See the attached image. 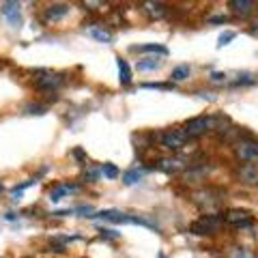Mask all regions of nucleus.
<instances>
[{"instance_id":"f257e3e1","label":"nucleus","mask_w":258,"mask_h":258,"mask_svg":"<svg viewBox=\"0 0 258 258\" xmlns=\"http://www.w3.org/2000/svg\"><path fill=\"white\" fill-rule=\"evenodd\" d=\"M183 129H185V134H187L189 138H200V136H205L209 132H213V129H217V116H196V118H189Z\"/></svg>"},{"instance_id":"f03ea898","label":"nucleus","mask_w":258,"mask_h":258,"mask_svg":"<svg viewBox=\"0 0 258 258\" xmlns=\"http://www.w3.org/2000/svg\"><path fill=\"white\" fill-rule=\"evenodd\" d=\"M159 144L168 151H181L183 147H187L189 142V136L185 134V129H166L157 136Z\"/></svg>"},{"instance_id":"7ed1b4c3","label":"nucleus","mask_w":258,"mask_h":258,"mask_svg":"<svg viewBox=\"0 0 258 258\" xmlns=\"http://www.w3.org/2000/svg\"><path fill=\"white\" fill-rule=\"evenodd\" d=\"M222 224H224V215H217V213L203 215L200 220H196L189 226V230L194 235H215V232L222 228Z\"/></svg>"},{"instance_id":"20e7f679","label":"nucleus","mask_w":258,"mask_h":258,"mask_svg":"<svg viewBox=\"0 0 258 258\" xmlns=\"http://www.w3.org/2000/svg\"><path fill=\"white\" fill-rule=\"evenodd\" d=\"M235 157L243 164H258V142L256 140H239L235 144Z\"/></svg>"},{"instance_id":"39448f33","label":"nucleus","mask_w":258,"mask_h":258,"mask_svg":"<svg viewBox=\"0 0 258 258\" xmlns=\"http://www.w3.org/2000/svg\"><path fill=\"white\" fill-rule=\"evenodd\" d=\"M62 76L60 74H54V71H37V78H35V86L41 88V91H56V88L62 86Z\"/></svg>"},{"instance_id":"423d86ee","label":"nucleus","mask_w":258,"mask_h":258,"mask_svg":"<svg viewBox=\"0 0 258 258\" xmlns=\"http://www.w3.org/2000/svg\"><path fill=\"white\" fill-rule=\"evenodd\" d=\"M237 179H239V183H245V185H258V166L256 164H241L237 168Z\"/></svg>"},{"instance_id":"0eeeda50","label":"nucleus","mask_w":258,"mask_h":258,"mask_svg":"<svg viewBox=\"0 0 258 258\" xmlns=\"http://www.w3.org/2000/svg\"><path fill=\"white\" fill-rule=\"evenodd\" d=\"M155 168L161 172H166V174H176V172L185 170V161L179 159V157H164V159L157 161Z\"/></svg>"},{"instance_id":"6e6552de","label":"nucleus","mask_w":258,"mask_h":258,"mask_svg":"<svg viewBox=\"0 0 258 258\" xmlns=\"http://www.w3.org/2000/svg\"><path fill=\"white\" fill-rule=\"evenodd\" d=\"M224 222L230 226H249L252 224V215L247 211H241V209H230V211H226Z\"/></svg>"},{"instance_id":"1a4fd4ad","label":"nucleus","mask_w":258,"mask_h":258,"mask_svg":"<svg viewBox=\"0 0 258 258\" xmlns=\"http://www.w3.org/2000/svg\"><path fill=\"white\" fill-rule=\"evenodd\" d=\"M0 13L5 15L9 24L13 28H18L22 24V18H20V3H3L0 5Z\"/></svg>"},{"instance_id":"9d476101","label":"nucleus","mask_w":258,"mask_h":258,"mask_svg":"<svg viewBox=\"0 0 258 258\" xmlns=\"http://www.w3.org/2000/svg\"><path fill=\"white\" fill-rule=\"evenodd\" d=\"M69 11H71L69 5H62V3L50 5V7H47V9L43 11V20H45V22H58V20H62Z\"/></svg>"},{"instance_id":"9b49d317","label":"nucleus","mask_w":258,"mask_h":258,"mask_svg":"<svg viewBox=\"0 0 258 258\" xmlns=\"http://www.w3.org/2000/svg\"><path fill=\"white\" fill-rule=\"evenodd\" d=\"M142 9H144V13H147L151 20H161V18H166V13H168L164 3H153V0H149V3H142Z\"/></svg>"},{"instance_id":"f8f14e48","label":"nucleus","mask_w":258,"mask_h":258,"mask_svg":"<svg viewBox=\"0 0 258 258\" xmlns=\"http://www.w3.org/2000/svg\"><path fill=\"white\" fill-rule=\"evenodd\" d=\"M230 9L237 15H241V18H247V15L254 13L256 3L254 0H230Z\"/></svg>"},{"instance_id":"ddd939ff","label":"nucleus","mask_w":258,"mask_h":258,"mask_svg":"<svg viewBox=\"0 0 258 258\" xmlns=\"http://www.w3.org/2000/svg\"><path fill=\"white\" fill-rule=\"evenodd\" d=\"M116 67H118V82L123 86H129L132 84V69H129V62L125 58H116Z\"/></svg>"},{"instance_id":"4468645a","label":"nucleus","mask_w":258,"mask_h":258,"mask_svg":"<svg viewBox=\"0 0 258 258\" xmlns=\"http://www.w3.org/2000/svg\"><path fill=\"white\" fill-rule=\"evenodd\" d=\"M78 185H69V183H62V185H56L54 189H50V200L52 203H58L62 200V196H67L69 191H76Z\"/></svg>"},{"instance_id":"2eb2a0df","label":"nucleus","mask_w":258,"mask_h":258,"mask_svg":"<svg viewBox=\"0 0 258 258\" xmlns=\"http://www.w3.org/2000/svg\"><path fill=\"white\" fill-rule=\"evenodd\" d=\"M134 52H151V54H161V56H168V47L161 45V43H144V45H136L132 47Z\"/></svg>"},{"instance_id":"dca6fc26","label":"nucleus","mask_w":258,"mask_h":258,"mask_svg":"<svg viewBox=\"0 0 258 258\" xmlns=\"http://www.w3.org/2000/svg\"><path fill=\"white\" fill-rule=\"evenodd\" d=\"M191 74V69H189V64H179V67H174L172 69V74H170V80L172 82H183V80H187Z\"/></svg>"},{"instance_id":"f3484780","label":"nucleus","mask_w":258,"mask_h":258,"mask_svg":"<svg viewBox=\"0 0 258 258\" xmlns=\"http://www.w3.org/2000/svg\"><path fill=\"white\" fill-rule=\"evenodd\" d=\"M205 174H207V168H191V170L183 174V179L185 183H198V181H203Z\"/></svg>"},{"instance_id":"a211bd4d","label":"nucleus","mask_w":258,"mask_h":258,"mask_svg":"<svg viewBox=\"0 0 258 258\" xmlns=\"http://www.w3.org/2000/svg\"><path fill=\"white\" fill-rule=\"evenodd\" d=\"M88 35H91L93 39H97V41L112 43V32L106 30V28H91V30H88Z\"/></svg>"},{"instance_id":"6ab92c4d","label":"nucleus","mask_w":258,"mask_h":258,"mask_svg":"<svg viewBox=\"0 0 258 258\" xmlns=\"http://www.w3.org/2000/svg\"><path fill=\"white\" fill-rule=\"evenodd\" d=\"M144 176V170H138V168H132V170H127L123 174V183L125 185H134V183H138L140 179Z\"/></svg>"},{"instance_id":"aec40b11","label":"nucleus","mask_w":258,"mask_h":258,"mask_svg":"<svg viewBox=\"0 0 258 258\" xmlns=\"http://www.w3.org/2000/svg\"><path fill=\"white\" fill-rule=\"evenodd\" d=\"M161 67V60L159 58H144L138 62V71H155Z\"/></svg>"},{"instance_id":"412c9836","label":"nucleus","mask_w":258,"mask_h":258,"mask_svg":"<svg viewBox=\"0 0 258 258\" xmlns=\"http://www.w3.org/2000/svg\"><path fill=\"white\" fill-rule=\"evenodd\" d=\"M35 183H37V179H28V181H24V183H20V185H15V187L11 189V196H13V200H20L22 191H24V189H28L30 185H35Z\"/></svg>"},{"instance_id":"4be33fe9","label":"nucleus","mask_w":258,"mask_h":258,"mask_svg":"<svg viewBox=\"0 0 258 258\" xmlns=\"http://www.w3.org/2000/svg\"><path fill=\"white\" fill-rule=\"evenodd\" d=\"M258 82V78L254 74H247V71H243V74H239V78L235 80V84L241 86V84H256Z\"/></svg>"},{"instance_id":"5701e85b","label":"nucleus","mask_w":258,"mask_h":258,"mask_svg":"<svg viewBox=\"0 0 258 258\" xmlns=\"http://www.w3.org/2000/svg\"><path fill=\"white\" fill-rule=\"evenodd\" d=\"M101 174L106 176V179H116V176H118V168L114 164H103L101 166Z\"/></svg>"},{"instance_id":"b1692460","label":"nucleus","mask_w":258,"mask_h":258,"mask_svg":"<svg viewBox=\"0 0 258 258\" xmlns=\"http://www.w3.org/2000/svg\"><path fill=\"white\" fill-rule=\"evenodd\" d=\"M99 174H101V168H93V166L86 164V172H84L86 181H97V179H99Z\"/></svg>"},{"instance_id":"393cba45","label":"nucleus","mask_w":258,"mask_h":258,"mask_svg":"<svg viewBox=\"0 0 258 258\" xmlns=\"http://www.w3.org/2000/svg\"><path fill=\"white\" fill-rule=\"evenodd\" d=\"M237 35H235V32H222V35H220V39H217V47H224V45H228L230 41H232V39H235Z\"/></svg>"},{"instance_id":"a878e982","label":"nucleus","mask_w":258,"mask_h":258,"mask_svg":"<svg viewBox=\"0 0 258 258\" xmlns=\"http://www.w3.org/2000/svg\"><path fill=\"white\" fill-rule=\"evenodd\" d=\"M228 258H252V254H249L245 247H235V249H232V252L228 254Z\"/></svg>"},{"instance_id":"bb28decb","label":"nucleus","mask_w":258,"mask_h":258,"mask_svg":"<svg viewBox=\"0 0 258 258\" xmlns=\"http://www.w3.org/2000/svg\"><path fill=\"white\" fill-rule=\"evenodd\" d=\"M45 106H39V103H32V106H28L26 108V114H37V116H41V114H45Z\"/></svg>"},{"instance_id":"cd10ccee","label":"nucleus","mask_w":258,"mask_h":258,"mask_svg":"<svg viewBox=\"0 0 258 258\" xmlns=\"http://www.w3.org/2000/svg\"><path fill=\"white\" fill-rule=\"evenodd\" d=\"M99 237L101 239H118L120 235H118V232H114V230H110V228H101L99 230Z\"/></svg>"},{"instance_id":"c85d7f7f","label":"nucleus","mask_w":258,"mask_h":258,"mask_svg":"<svg viewBox=\"0 0 258 258\" xmlns=\"http://www.w3.org/2000/svg\"><path fill=\"white\" fill-rule=\"evenodd\" d=\"M226 78H228L226 74H217V71H215V74H211V82H215V84H224V82H226Z\"/></svg>"},{"instance_id":"c756f323","label":"nucleus","mask_w":258,"mask_h":258,"mask_svg":"<svg viewBox=\"0 0 258 258\" xmlns=\"http://www.w3.org/2000/svg\"><path fill=\"white\" fill-rule=\"evenodd\" d=\"M144 88H157V91H164V88H172V84H159V82H149V84H142Z\"/></svg>"},{"instance_id":"7c9ffc66","label":"nucleus","mask_w":258,"mask_h":258,"mask_svg":"<svg viewBox=\"0 0 258 258\" xmlns=\"http://www.w3.org/2000/svg\"><path fill=\"white\" fill-rule=\"evenodd\" d=\"M228 18L226 15H213V18H209V24H226Z\"/></svg>"},{"instance_id":"2f4dec72","label":"nucleus","mask_w":258,"mask_h":258,"mask_svg":"<svg viewBox=\"0 0 258 258\" xmlns=\"http://www.w3.org/2000/svg\"><path fill=\"white\" fill-rule=\"evenodd\" d=\"M74 157H78L80 161H82V164H86V159H88V157H86V153H84L82 149H76V151H74Z\"/></svg>"},{"instance_id":"473e14b6","label":"nucleus","mask_w":258,"mask_h":258,"mask_svg":"<svg viewBox=\"0 0 258 258\" xmlns=\"http://www.w3.org/2000/svg\"><path fill=\"white\" fill-rule=\"evenodd\" d=\"M0 191H3V183H0Z\"/></svg>"}]
</instances>
